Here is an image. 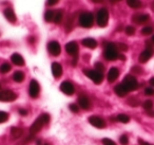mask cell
Listing matches in <instances>:
<instances>
[{
    "instance_id": "obj_1",
    "label": "cell",
    "mask_w": 154,
    "mask_h": 145,
    "mask_svg": "<svg viewBox=\"0 0 154 145\" xmlns=\"http://www.w3.org/2000/svg\"><path fill=\"white\" fill-rule=\"evenodd\" d=\"M49 121H50V115L48 114V113H42V114L39 115L36 119V121H35L34 123L32 124V126L30 127L31 136H34L37 132L40 131L41 128H42L45 124L49 123Z\"/></svg>"
},
{
    "instance_id": "obj_2",
    "label": "cell",
    "mask_w": 154,
    "mask_h": 145,
    "mask_svg": "<svg viewBox=\"0 0 154 145\" xmlns=\"http://www.w3.org/2000/svg\"><path fill=\"white\" fill-rule=\"evenodd\" d=\"M103 56H105V58L107 60H117L118 56H119V53H118V49H117V47H116L115 44H113V43L106 44Z\"/></svg>"
},
{
    "instance_id": "obj_3",
    "label": "cell",
    "mask_w": 154,
    "mask_h": 145,
    "mask_svg": "<svg viewBox=\"0 0 154 145\" xmlns=\"http://www.w3.org/2000/svg\"><path fill=\"white\" fill-rule=\"evenodd\" d=\"M122 85L124 86L127 91L130 92V91H134V90H136L138 88V82H137L136 77L129 74L125 76Z\"/></svg>"
},
{
    "instance_id": "obj_4",
    "label": "cell",
    "mask_w": 154,
    "mask_h": 145,
    "mask_svg": "<svg viewBox=\"0 0 154 145\" xmlns=\"http://www.w3.org/2000/svg\"><path fill=\"white\" fill-rule=\"evenodd\" d=\"M78 22L82 28H91L94 24V16L91 12H84L79 15Z\"/></svg>"
},
{
    "instance_id": "obj_5",
    "label": "cell",
    "mask_w": 154,
    "mask_h": 145,
    "mask_svg": "<svg viewBox=\"0 0 154 145\" xmlns=\"http://www.w3.org/2000/svg\"><path fill=\"white\" fill-rule=\"evenodd\" d=\"M96 21H97V24H98L100 28L107 27L108 21H109V12H108L107 9L103 8V9L99 10L98 13H97Z\"/></svg>"
},
{
    "instance_id": "obj_6",
    "label": "cell",
    "mask_w": 154,
    "mask_h": 145,
    "mask_svg": "<svg viewBox=\"0 0 154 145\" xmlns=\"http://www.w3.org/2000/svg\"><path fill=\"white\" fill-rule=\"evenodd\" d=\"M84 73L91 79V81L94 82L97 85L100 84L103 79V73H100L99 71L94 70V69H92V70H84Z\"/></svg>"
},
{
    "instance_id": "obj_7",
    "label": "cell",
    "mask_w": 154,
    "mask_h": 145,
    "mask_svg": "<svg viewBox=\"0 0 154 145\" xmlns=\"http://www.w3.org/2000/svg\"><path fill=\"white\" fill-rule=\"evenodd\" d=\"M16 98H17V95L12 90H2V91H0V102H13Z\"/></svg>"
},
{
    "instance_id": "obj_8",
    "label": "cell",
    "mask_w": 154,
    "mask_h": 145,
    "mask_svg": "<svg viewBox=\"0 0 154 145\" xmlns=\"http://www.w3.org/2000/svg\"><path fill=\"white\" fill-rule=\"evenodd\" d=\"M39 92H40V86L38 82L36 79H32L30 83V87H29V94L31 98H36L39 95Z\"/></svg>"
},
{
    "instance_id": "obj_9",
    "label": "cell",
    "mask_w": 154,
    "mask_h": 145,
    "mask_svg": "<svg viewBox=\"0 0 154 145\" xmlns=\"http://www.w3.org/2000/svg\"><path fill=\"white\" fill-rule=\"evenodd\" d=\"M48 51H49L50 54H52L53 56H58L60 53H61V47H60L58 41L52 40L48 44Z\"/></svg>"
},
{
    "instance_id": "obj_10",
    "label": "cell",
    "mask_w": 154,
    "mask_h": 145,
    "mask_svg": "<svg viewBox=\"0 0 154 145\" xmlns=\"http://www.w3.org/2000/svg\"><path fill=\"white\" fill-rule=\"evenodd\" d=\"M89 123L96 128H105L106 126H107L105 120L101 119L98 115H91V117L89 118Z\"/></svg>"
},
{
    "instance_id": "obj_11",
    "label": "cell",
    "mask_w": 154,
    "mask_h": 145,
    "mask_svg": "<svg viewBox=\"0 0 154 145\" xmlns=\"http://www.w3.org/2000/svg\"><path fill=\"white\" fill-rule=\"evenodd\" d=\"M78 45H77L76 41H70L66 45V51L68 54H70L73 57H76L78 56Z\"/></svg>"
},
{
    "instance_id": "obj_12",
    "label": "cell",
    "mask_w": 154,
    "mask_h": 145,
    "mask_svg": "<svg viewBox=\"0 0 154 145\" xmlns=\"http://www.w3.org/2000/svg\"><path fill=\"white\" fill-rule=\"evenodd\" d=\"M153 54H154V50L152 49L151 47H148L147 49L143 50V51L140 53V55H139V58H138L139 63H141V64L147 63L148 60L153 56Z\"/></svg>"
},
{
    "instance_id": "obj_13",
    "label": "cell",
    "mask_w": 154,
    "mask_h": 145,
    "mask_svg": "<svg viewBox=\"0 0 154 145\" xmlns=\"http://www.w3.org/2000/svg\"><path fill=\"white\" fill-rule=\"evenodd\" d=\"M60 90H61L64 94H66V95H72V94L74 93V91H75L73 84L71 83V82H69V81L62 82L61 85H60Z\"/></svg>"
},
{
    "instance_id": "obj_14",
    "label": "cell",
    "mask_w": 154,
    "mask_h": 145,
    "mask_svg": "<svg viewBox=\"0 0 154 145\" xmlns=\"http://www.w3.org/2000/svg\"><path fill=\"white\" fill-rule=\"evenodd\" d=\"M149 15L148 14H145V13H139V14H135L134 16L132 17V20L133 22L137 24H143L145 22H147L149 20Z\"/></svg>"
},
{
    "instance_id": "obj_15",
    "label": "cell",
    "mask_w": 154,
    "mask_h": 145,
    "mask_svg": "<svg viewBox=\"0 0 154 145\" xmlns=\"http://www.w3.org/2000/svg\"><path fill=\"white\" fill-rule=\"evenodd\" d=\"M78 104H79V106L82 107V109H85V110H88L91 106L90 100H89L88 96L85 95V94H80L79 95V98H78Z\"/></svg>"
},
{
    "instance_id": "obj_16",
    "label": "cell",
    "mask_w": 154,
    "mask_h": 145,
    "mask_svg": "<svg viewBox=\"0 0 154 145\" xmlns=\"http://www.w3.org/2000/svg\"><path fill=\"white\" fill-rule=\"evenodd\" d=\"M52 73H53L55 79H58L62 75V67L59 63H53L52 64Z\"/></svg>"
},
{
    "instance_id": "obj_17",
    "label": "cell",
    "mask_w": 154,
    "mask_h": 145,
    "mask_svg": "<svg viewBox=\"0 0 154 145\" xmlns=\"http://www.w3.org/2000/svg\"><path fill=\"white\" fill-rule=\"evenodd\" d=\"M118 75H119V70L117 68H115V67H112L109 70V72H108V81L110 83H113V82H115L117 79Z\"/></svg>"
},
{
    "instance_id": "obj_18",
    "label": "cell",
    "mask_w": 154,
    "mask_h": 145,
    "mask_svg": "<svg viewBox=\"0 0 154 145\" xmlns=\"http://www.w3.org/2000/svg\"><path fill=\"white\" fill-rule=\"evenodd\" d=\"M3 14H5V17L7 18L10 22H16V20H17L16 14L14 13V11L11 9V8H8V9H5V12H3Z\"/></svg>"
},
{
    "instance_id": "obj_19",
    "label": "cell",
    "mask_w": 154,
    "mask_h": 145,
    "mask_svg": "<svg viewBox=\"0 0 154 145\" xmlns=\"http://www.w3.org/2000/svg\"><path fill=\"white\" fill-rule=\"evenodd\" d=\"M11 60L12 63H13L14 65H16V66H24V60L23 57H22L20 54L18 53H14L13 55L11 56Z\"/></svg>"
},
{
    "instance_id": "obj_20",
    "label": "cell",
    "mask_w": 154,
    "mask_h": 145,
    "mask_svg": "<svg viewBox=\"0 0 154 145\" xmlns=\"http://www.w3.org/2000/svg\"><path fill=\"white\" fill-rule=\"evenodd\" d=\"M82 45L89 49H95L97 47V41L94 38H85L82 39Z\"/></svg>"
},
{
    "instance_id": "obj_21",
    "label": "cell",
    "mask_w": 154,
    "mask_h": 145,
    "mask_svg": "<svg viewBox=\"0 0 154 145\" xmlns=\"http://www.w3.org/2000/svg\"><path fill=\"white\" fill-rule=\"evenodd\" d=\"M114 91H115V93L117 94L118 96H120V98H124V96L128 93V91L125 89V87L122 85V84L116 85L115 87H114Z\"/></svg>"
},
{
    "instance_id": "obj_22",
    "label": "cell",
    "mask_w": 154,
    "mask_h": 145,
    "mask_svg": "<svg viewBox=\"0 0 154 145\" xmlns=\"http://www.w3.org/2000/svg\"><path fill=\"white\" fill-rule=\"evenodd\" d=\"M62 16H63V11L62 10H57V11L54 12V19L53 21L55 24H60L62 20Z\"/></svg>"
},
{
    "instance_id": "obj_23",
    "label": "cell",
    "mask_w": 154,
    "mask_h": 145,
    "mask_svg": "<svg viewBox=\"0 0 154 145\" xmlns=\"http://www.w3.org/2000/svg\"><path fill=\"white\" fill-rule=\"evenodd\" d=\"M13 79L16 83H21L24 79V73L22 71H16L13 74Z\"/></svg>"
},
{
    "instance_id": "obj_24",
    "label": "cell",
    "mask_w": 154,
    "mask_h": 145,
    "mask_svg": "<svg viewBox=\"0 0 154 145\" xmlns=\"http://www.w3.org/2000/svg\"><path fill=\"white\" fill-rule=\"evenodd\" d=\"M74 17H75V15H71V16H69L68 19H66V32H70V31L72 30L73 26H74Z\"/></svg>"
},
{
    "instance_id": "obj_25",
    "label": "cell",
    "mask_w": 154,
    "mask_h": 145,
    "mask_svg": "<svg viewBox=\"0 0 154 145\" xmlns=\"http://www.w3.org/2000/svg\"><path fill=\"white\" fill-rule=\"evenodd\" d=\"M127 5L132 9H139L141 7L140 0H127Z\"/></svg>"
},
{
    "instance_id": "obj_26",
    "label": "cell",
    "mask_w": 154,
    "mask_h": 145,
    "mask_svg": "<svg viewBox=\"0 0 154 145\" xmlns=\"http://www.w3.org/2000/svg\"><path fill=\"white\" fill-rule=\"evenodd\" d=\"M116 121L120 122V123H129L130 122V117H128L127 114H125V113H120V114H118L117 117H116Z\"/></svg>"
},
{
    "instance_id": "obj_27",
    "label": "cell",
    "mask_w": 154,
    "mask_h": 145,
    "mask_svg": "<svg viewBox=\"0 0 154 145\" xmlns=\"http://www.w3.org/2000/svg\"><path fill=\"white\" fill-rule=\"evenodd\" d=\"M45 19L47 22H51L53 21L54 19V11H52V10H48L47 12H45Z\"/></svg>"
},
{
    "instance_id": "obj_28",
    "label": "cell",
    "mask_w": 154,
    "mask_h": 145,
    "mask_svg": "<svg viewBox=\"0 0 154 145\" xmlns=\"http://www.w3.org/2000/svg\"><path fill=\"white\" fill-rule=\"evenodd\" d=\"M11 134L14 138H19L22 134V129L21 128H17V127H13L11 129Z\"/></svg>"
},
{
    "instance_id": "obj_29",
    "label": "cell",
    "mask_w": 154,
    "mask_h": 145,
    "mask_svg": "<svg viewBox=\"0 0 154 145\" xmlns=\"http://www.w3.org/2000/svg\"><path fill=\"white\" fill-rule=\"evenodd\" d=\"M12 69V67H11V65L10 64H8V63H5V64H2L1 66H0V72L1 73H8L10 70Z\"/></svg>"
},
{
    "instance_id": "obj_30",
    "label": "cell",
    "mask_w": 154,
    "mask_h": 145,
    "mask_svg": "<svg viewBox=\"0 0 154 145\" xmlns=\"http://www.w3.org/2000/svg\"><path fill=\"white\" fill-rule=\"evenodd\" d=\"M153 31H154L153 27L147 26V27H145V28L141 29V34H143V35H150V34H152V33H153Z\"/></svg>"
},
{
    "instance_id": "obj_31",
    "label": "cell",
    "mask_w": 154,
    "mask_h": 145,
    "mask_svg": "<svg viewBox=\"0 0 154 145\" xmlns=\"http://www.w3.org/2000/svg\"><path fill=\"white\" fill-rule=\"evenodd\" d=\"M143 109H146V110H151L152 107H153V102L150 100L145 101V102L143 103Z\"/></svg>"
},
{
    "instance_id": "obj_32",
    "label": "cell",
    "mask_w": 154,
    "mask_h": 145,
    "mask_svg": "<svg viewBox=\"0 0 154 145\" xmlns=\"http://www.w3.org/2000/svg\"><path fill=\"white\" fill-rule=\"evenodd\" d=\"M9 119V114L5 111H0V123H5Z\"/></svg>"
},
{
    "instance_id": "obj_33",
    "label": "cell",
    "mask_w": 154,
    "mask_h": 145,
    "mask_svg": "<svg viewBox=\"0 0 154 145\" xmlns=\"http://www.w3.org/2000/svg\"><path fill=\"white\" fill-rule=\"evenodd\" d=\"M119 142L122 145H128V143H129L128 136H127V134H122V136L119 138Z\"/></svg>"
},
{
    "instance_id": "obj_34",
    "label": "cell",
    "mask_w": 154,
    "mask_h": 145,
    "mask_svg": "<svg viewBox=\"0 0 154 145\" xmlns=\"http://www.w3.org/2000/svg\"><path fill=\"white\" fill-rule=\"evenodd\" d=\"M125 32H126L127 35H134L135 29L133 28L132 26H128V27H126V29H125Z\"/></svg>"
},
{
    "instance_id": "obj_35",
    "label": "cell",
    "mask_w": 154,
    "mask_h": 145,
    "mask_svg": "<svg viewBox=\"0 0 154 145\" xmlns=\"http://www.w3.org/2000/svg\"><path fill=\"white\" fill-rule=\"evenodd\" d=\"M95 70L99 71L100 73H103V71H105V66H103L101 63H96V64H95Z\"/></svg>"
},
{
    "instance_id": "obj_36",
    "label": "cell",
    "mask_w": 154,
    "mask_h": 145,
    "mask_svg": "<svg viewBox=\"0 0 154 145\" xmlns=\"http://www.w3.org/2000/svg\"><path fill=\"white\" fill-rule=\"evenodd\" d=\"M103 145H116V143L114 142L113 140H111V139L105 138V139H103Z\"/></svg>"
},
{
    "instance_id": "obj_37",
    "label": "cell",
    "mask_w": 154,
    "mask_h": 145,
    "mask_svg": "<svg viewBox=\"0 0 154 145\" xmlns=\"http://www.w3.org/2000/svg\"><path fill=\"white\" fill-rule=\"evenodd\" d=\"M116 47H117V49L119 50V51H122V52H125V51L128 50V46L125 45V44H117Z\"/></svg>"
},
{
    "instance_id": "obj_38",
    "label": "cell",
    "mask_w": 154,
    "mask_h": 145,
    "mask_svg": "<svg viewBox=\"0 0 154 145\" xmlns=\"http://www.w3.org/2000/svg\"><path fill=\"white\" fill-rule=\"evenodd\" d=\"M69 108H70V110L74 113H77L78 111H79V108H78L77 104H71L70 106H69Z\"/></svg>"
},
{
    "instance_id": "obj_39",
    "label": "cell",
    "mask_w": 154,
    "mask_h": 145,
    "mask_svg": "<svg viewBox=\"0 0 154 145\" xmlns=\"http://www.w3.org/2000/svg\"><path fill=\"white\" fill-rule=\"evenodd\" d=\"M145 93L147 95H153L154 94V88L153 87H148L145 89Z\"/></svg>"
},
{
    "instance_id": "obj_40",
    "label": "cell",
    "mask_w": 154,
    "mask_h": 145,
    "mask_svg": "<svg viewBox=\"0 0 154 145\" xmlns=\"http://www.w3.org/2000/svg\"><path fill=\"white\" fill-rule=\"evenodd\" d=\"M19 113H20V115H22V117H24V115L28 114V111H26V109H19Z\"/></svg>"
},
{
    "instance_id": "obj_41",
    "label": "cell",
    "mask_w": 154,
    "mask_h": 145,
    "mask_svg": "<svg viewBox=\"0 0 154 145\" xmlns=\"http://www.w3.org/2000/svg\"><path fill=\"white\" fill-rule=\"evenodd\" d=\"M57 2H58V0H48V5H56Z\"/></svg>"
},
{
    "instance_id": "obj_42",
    "label": "cell",
    "mask_w": 154,
    "mask_h": 145,
    "mask_svg": "<svg viewBox=\"0 0 154 145\" xmlns=\"http://www.w3.org/2000/svg\"><path fill=\"white\" fill-rule=\"evenodd\" d=\"M149 83H150V85H151L152 87H154V76H153V77H151V79H150Z\"/></svg>"
},
{
    "instance_id": "obj_43",
    "label": "cell",
    "mask_w": 154,
    "mask_h": 145,
    "mask_svg": "<svg viewBox=\"0 0 154 145\" xmlns=\"http://www.w3.org/2000/svg\"><path fill=\"white\" fill-rule=\"evenodd\" d=\"M92 1H94V2H101L103 0H92Z\"/></svg>"
},
{
    "instance_id": "obj_44",
    "label": "cell",
    "mask_w": 154,
    "mask_h": 145,
    "mask_svg": "<svg viewBox=\"0 0 154 145\" xmlns=\"http://www.w3.org/2000/svg\"><path fill=\"white\" fill-rule=\"evenodd\" d=\"M151 41H152V44H154V35L151 37Z\"/></svg>"
},
{
    "instance_id": "obj_45",
    "label": "cell",
    "mask_w": 154,
    "mask_h": 145,
    "mask_svg": "<svg viewBox=\"0 0 154 145\" xmlns=\"http://www.w3.org/2000/svg\"><path fill=\"white\" fill-rule=\"evenodd\" d=\"M111 1H113V2H116V1H119V0H111Z\"/></svg>"
},
{
    "instance_id": "obj_46",
    "label": "cell",
    "mask_w": 154,
    "mask_h": 145,
    "mask_svg": "<svg viewBox=\"0 0 154 145\" xmlns=\"http://www.w3.org/2000/svg\"><path fill=\"white\" fill-rule=\"evenodd\" d=\"M43 145H50V144H49V143H45Z\"/></svg>"
},
{
    "instance_id": "obj_47",
    "label": "cell",
    "mask_w": 154,
    "mask_h": 145,
    "mask_svg": "<svg viewBox=\"0 0 154 145\" xmlns=\"http://www.w3.org/2000/svg\"><path fill=\"white\" fill-rule=\"evenodd\" d=\"M0 89H1V85H0Z\"/></svg>"
},
{
    "instance_id": "obj_48",
    "label": "cell",
    "mask_w": 154,
    "mask_h": 145,
    "mask_svg": "<svg viewBox=\"0 0 154 145\" xmlns=\"http://www.w3.org/2000/svg\"><path fill=\"white\" fill-rule=\"evenodd\" d=\"M153 5H154V3H153Z\"/></svg>"
},
{
    "instance_id": "obj_49",
    "label": "cell",
    "mask_w": 154,
    "mask_h": 145,
    "mask_svg": "<svg viewBox=\"0 0 154 145\" xmlns=\"http://www.w3.org/2000/svg\"><path fill=\"white\" fill-rule=\"evenodd\" d=\"M148 145H149V144H148Z\"/></svg>"
}]
</instances>
